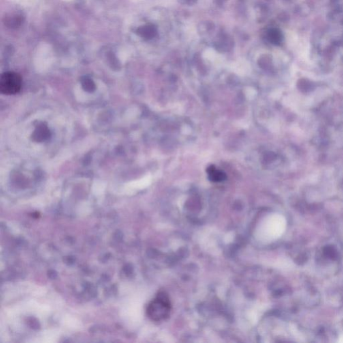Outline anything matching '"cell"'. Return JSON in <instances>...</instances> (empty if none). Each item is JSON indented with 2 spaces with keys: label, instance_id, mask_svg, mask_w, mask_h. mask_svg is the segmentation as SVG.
Returning a JSON list of instances; mask_svg holds the SVG:
<instances>
[{
  "label": "cell",
  "instance_id": "6da1fadb",
  "mask_svg": "<svg viewBox=\"0 0 343 343\" xmlns=\"http://www.w3.org/2000/svg\"><path fill=\"white\" fill-rule=\"evenodd\" d=\"M170 311L171 304L168 296L164 292H161L149 304L147 313L152 321L158 322L168 318Z\"/></svg>",
  "mask_w": 343,
  "mask_h": 343
},
{
  "label": "cell",
  "instance_id": "7a4b0ae2",
  "mask_svg": "<svg viewBox=\"0 0 343 343\" xmlns=\"http://www.w3.org/2000/svg\"><path fill=\"white\" fill-rule=\"evenodd\" d=\"M22 79L15 72H6L0 79V92L4 95H14L20 91Z\"/></svg>",
  "mask_w": 343,
  "mask_h": 343
},
{
  "label": "cell",
  "instance_id": "3957f363",
  "mask_svg": "<svg viewBox=\"0 0 343 343\" xmlns=\"http://www.w3.org/2000/svg\"><path fill=\"white\" fill-rule=\"evenodd\" d=\"M138 32L139 35L141 37L145 38V39H151V38L155 36L156 34L155 27L150 25H146L144 26V27L139 28Z\"/></svg>",
  "mask_w": 343,
  "mask_h": 343
},
{
  "label": "cell",
  "instance_id": "277c9868",
  "mask_svg": "<svg viewBox=\"0 0 343 343\" xmlns=\"http://www.w3.org/2000/svg\"><path fill=\"white\" fill-rule=\"evenodd\" d=\"M207 173L211 181L213 182H220L224 181L226 179V176L222 171L217 170L214 166H211L208 168Z\"/></svg>",
  "mask_w": 343,
  "mask_h": 343
},
{
  "label": "cell",
  "instance_id": "5b68a950",
  "mask_svg": "<svg viewBox=\"0 0 343 343\" xmlns=\"http://www.w3.org/2000/svg\"><path fill=\"white\" fill-rule=\"evenodd\" d=\"M83 85H84V88L86 89H89L90 91H91L92 89H93L95 88V85L94 83H92V81L90 79H86L83 83Z\"/></svg>",
  "mask_w": 343,
  "mask_h": 343
}]
</instances>
